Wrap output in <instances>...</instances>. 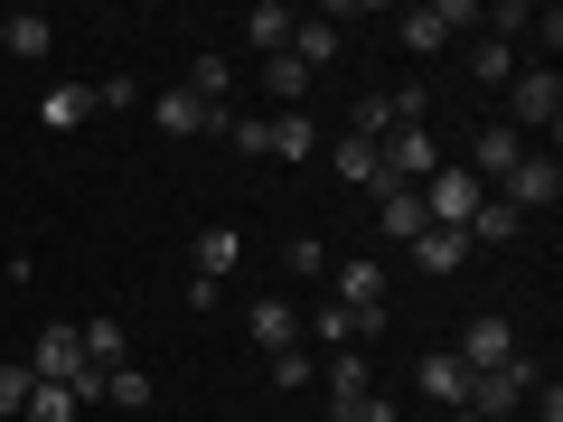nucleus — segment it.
Wrapping results in <instances>:
<instances>
[{
    "mask_svg": "<svg viewBox=\"0 0 563 422\" xmlns=\"http://www.w3.org/2000/svg\"><path fill=\"white\" fill-rule=\"evenodd\" d=\"M76 338H85V366H95V376L132 366V357H122V320H95V329H76Z\"/></svg>",
    "mask_w": 563,
    "mask_h": 422,
    "instance_id": "obj_23",
    "label": "nucleus"
},
{
    "mask_svg": "<svg viewBox=\"0 0 563 422\" xmlns=\"http://www.w3.org/2000/svg\"><path fill=\"white\" fill-rule=\"evenodd\" d=\"M470 235H479V244H517V235H526V216H517L507 198H479V216H470Z\"/></svg>",
    "mask_w": 563,
    "mask_h": 422,
    "instance_id": "obj_24",
    "label": "nucleus"
},
{
    "mask_svg": "<svg viewBox=\"0 0 563 422\" xmlns=\"http://www.w3.org/2000/svg\"><path fill=\"white\" fill-rule=\"evenodd\" d=\"M282 273H291V281H320V273H329L320 235H301V244H282Z\"/></svg>",
    "mask_w": 563,
    "mask_h": 422,
    "instance_id": "obj_31",
    "label": "nucleus"
},
{
    "mask_svg": "<svg viewBox=\"0 0 563 422\" xmlns=\"http://www.w3.org/2000/svg\"><path fill=\"white\" fill-rule=\"evenodd\" d=\"M536 422H563V395H554V385H544V403H536Z\"/></svg>",
    "mask_w": 563,
    "mask_h": 422,
    "instance_id": "obj_37",
    "label": "nucleus"
},
{
    "mask_svg": "<svg viewBox=\"0 0 563 422\" xmlns=\"http://www.w3.org/2000/svg\"><path fill=\"white\" fill-rule=\"evenodd\" d=\"M291 57H301L310 76H320V66L339 57V29H329V20H301V29H291Z\"/></svg>",
    "mask_w": 563,
    "mask_h": 422,
    "instance_id": "obj_25",
    "label": "nucleus"
},
{
    "mask_svg": "<svg viewBox=\"0 0 563 422\" xmlns=\"http://www.w3.org/2000/svg\"><path fill=\"white\" fill-rule=\"evenodd\" d=\"M122 103H141V85H132V76H113V85H95V113H122Z\"/></svg>",
    "mask_w": 563,
    "mask_h": 422,
    "instance_id": "obj_35",
    "label": "nucleus"
},
{
    "mask_svg": "<svg viewBox=\"0 0 563 422\" xmlns=\"http://www.w3.org/2000/svg\"><path fill=\"white\" fill-rule=\"evenodd\" d=\"M29 385H38V376H29L20 357H0V413H29Z\"/></svg>",
    "mask_w": 563,
    "mask_h": 422,
    "instance_id": "obj_33",
    "label": "nucleus"
},
{
    "mask_svg": "<svg viewBox=\"0 0 563 422\" xmlns=\"http://www.w3.org/2000/svg\"><path fill=\"white\" fill-rule=\"evenodd\" d=\"M517 403H536V366H526V357H507V366H488V376H470V403H461V413L507 422Z\"/></svg>",
    "mask_w": 563,
    "mask_h": 422,
    "instance_id": "obj_3",
    "label": "nucleus"
},
{
    "mask_svg": "<svg viewBox=\"0 0 563 422\" xmlns=\"http://www.w3.org/2000/svg\"><path fill=\"white\" fill-rule=\"evenodd\" d=\"M339 422H404L395 403H376V395H357V403H339Z\"/></svg>",
    "mask_w": 563,
    "mask_h": 422,
    "instance_id": "obj_36",
    "label": "nucleus"
},
{
    "mask_svg": "<svg viewBox=\"0 0 563 422\" xmlns=\"http://www.w3.org/2000/svg\"><path fill=\"white\" fill-rule=\"evenodd\" d=\"M291 29H301V10H282V0H254V10H244V47H254V57H282Z\"/></svg>",
    "mask_w": 563,
    "mask_h": 422,
    "instance_id": "obj_12",
    "label": "nucleus"
},
{
    "mask_svg": "<svg viewBox=\"0 0 563 422\" xmlns=\"http://www.w3.org/2000/svg\"><path fill=\"white\" fill-rule=\"evenodd\" d=\"M470 76H479V85H517V47H507V38H479V47H470Z\"/></svg>",
    "mask_w": 563,
    "mask_h": 422,
    "instance_id": "obj_28",
    "label": "nucleus"
},
{
    "mask_svg": "<svg viewBox=\"0 0 563 422\" xmlns=\"http://www.w3.org/2000/svg\"><path fill=\"white\" fill-rule=\"evenodd\" d=\"M188 95L225 113V95H235V66H225V57H198V66H188Z\"/></svg>",
    "mask_w": 563,
    "mask_h": 422,
    "instance_id": "obj_29",
    "label": "nucleus"
},
{
    "mask_svg": "<svg viewBox=\"0 0 563 422\" xmlns=\"http://www.w3.org/2000/svg\"><path fill=\"white\" fill-rule=\"evenodd\" d=\"M301 329H320V347H329V357H339V347H357V320H347V310H339V301H329V310H320V320H301Z\"/></svg>",
    "mask_w": 563,
    "mask_h": 422,
    "instance_id": "obj_32",
    "label": "nucleus"
},
{
    "mask_svg": "<svg viewBox=\"0 0 563 422\" xmlns=\"http://www.w3.org/2000/svg\"><path fill=\"white\" fill-rule=\"evenodd\" d=\"M376 169H385V188H413V179L442 169V141L422 132V122H413V132H385V141H376Z\"/></svg>",
    "mask_w": 563,
    "mask_h": 422,
    "instance_id": "obj_5",
    "label": "nucleus"
},
{
    "mask_svg": "<svg viewBox=\"0 0 563 422\" xmlns=\"http://www.w3.org/2000/svg\"><path fill=\"white\" fill-rule=\"evenodd\" d=\"M29 376H38V385H76L85 376V338H76V320H57V329H38V347H29Z\"/></svg>",
    "mask_w": 563,
    "mask_h": 422,
    "instance_id": "obj_7",
    "label": "nucleus"
},
{
    "mask_svg": "<svg viewBox=\"0 0 563 422\" xmlns=\"http://www.w3.org/2000/svg\"><path fill=\"white\" fill-rule=\"evenodd\" d=\"M235 422H244V413H235Z\"/></svg>",
    "mask_w": 563,
    "mask_h": 422,
    "instance_id": "obj_39",
    "label": "nucleus"
},
{
    "mask_svg": "<svg viewBox=\"0 0 563 422\" xmlns=\"http://www.w3.org/2000/svg\"><path fill=\"white\" fill-rule=\"evenodd\" d=\"M263 85L282 95V113H301V95H310V66L291 57V47H282V57H263Z\"/></svg>",
    "mask_w": 563,
    "mask_h": 422,
    "instance_id": "obj_22",
    "label": "nucleus"
},
{
    "mask_svg": "<svg viewBox=\"0 0 563 422\" xmlns=\"http://www.w3.org/2000/svg\"><path fill=\"white\" fill-rule=\"evenodd\" d=\"M376 225H385V244H413L432 216H422V198H413V188H376Z\"/></svg>",
    "mask_w": 563,
    "mask_h": 422,
    "instance_id": "obj_18",
    "label": "nucleus"
},
{
    "mask_svg": "<svg viewBox=\"0 0 563 422\" xmlns=\"http://www.w3.org/2000/svg\"><path fill=\"white\" fill-rule=\"evenodd\" d=\"M451 29H479V10H470V0H422V10H404V20H395V38L413 47V57H432Z\"/></svg>",
    "mask_w": 563,
    "mask_h": 422,
    "instance_id": "obj_6",
    "label": "nucleus"
},
{
    "mask_svg": "<svg viewBox=\"0 0 563 422\" xmlns=\"http://www.w3.org/2000/svg\"><path fill=\"white\" fill-rule=\"evenodd\" d=\"M339 310L357 320V338H376V329H395V310H385V263H339Z\"/></svg>",
    "mask_w": 563,
    "mask_h": 422,
    "instance_id": "obj_2",
    "label": "nucleus"
},
{
    "mask_svg": "<svg viewBox=\"0 0 563 422\" xmlns=\"http://www.w3.org/2000/svg\"><path fill=\"white\" fill-rule=\"evenodd\" d=\"M0 47H10V57H20V66H38L47 47H57V29H47L38 10H0Z\"/></svg>",
    "mask_w": 563,
    "mask_h": 422,
    "instance_id": "obj_16",
    "label": "nucleus"
},
{
    "mask_svg": "<svg viewBox=\"0 0 563 422\" xmlns=\"http://www.w3.org/2000/svg\"><path fill=\"white\" fill-rule=\"evenodd\" d=\"M244 338H254L263 357H282V347H301V310H291V301H254V310H244Z\"/></svg>",
    "mask_w": 563,
    "mask_h": 422,
    "instance_id": "obj_11",
    "label": "nucleus"
},
{
    "mask_svg": "<svg viewBox=\"0 0 563 422\" xmlns=\"http://www.w3.org/2000/svg\"><path fill=\"white\" fill-rule=\"evenodd\" d=\"M451 357H461L470 376H488V366H507V357H517V329H507V320H470Z\"/></svg>",
    "mask_w": 563,
    "mask_h": 422,
    "instance_id": "obj_10",
    "label": "nucleus"
},
{
    "mask_svg": "<svg viewBox=\"0 0 563 422\" xmlns=\"http://www.w3.org/2000/svg\"><path fill=\"white\" fill-rule=\"evenodd\" d=\"M329 169H339L347 188H385V169H376V141H357V132H339V151H329Z\"/></svg>",
    "mask_w": 563,
    "mask_h": 422,
    "instance_id": "obj_21",
    "label": "nucleus"
},
{
    "mask_svg": "<svg viewBox=\"0 0 563 422\" xmlns=\"http://www.w3.org/2000/svg\"><path fill=\"white\" fill-rule=\"evenodd\" d=\"M310 376H320V357H310V347H282V357H273V385H310Z\"/></svg>",
    "mask_w": 563,
    "mask_h": 422,
    "instance_id": "obj_34",
    "label": "nucleus"
},
{
    "mask_svg": "<svg viewBox=\"0 0 563 422\" xmlns=\"http://www.w3.org/2000/svg\"><path fill=\"white\" fill-rule=\"evenodd\" d=\"M151 122H161L169 141H188V132H225V122H235V113H217V103H198V95H188V85H169V95L151 103Z\"/></svg>",
    "mask_w": 563,
    "mask_h": 422,
    "instance_id": "obj_9",
    "label": "nucleus"
},
{
    "mask_svg": "<svg viewBox=\"0 0 563 422\" xmlns=\"http://www.w3.org/2000/svg\"><path fill=\"white\" fill-rule=\"evenodd\" d=\"M404 254H413L422 273H461V263H470V235H451V225H422V235L404 244Z\"/></svg>",
    "mask_w": 563,
    "mask_h": 422,
    "instance_id": "obj_19",
    "label": "nucleus"
},
{
    "mask_svg": "<svg viewBox=\"0 0 563 422\" xmlns=\"http://www.w3.org/2000/svg\"><path fill=\"white\" fill-rule=\"evenodd\" d=\"M357 395H376V385H366V357L339 347V357H329V403H357Z\"/></svg>",
    "mask_w": 563,
    "mask_h": 422,
    "instance_id": "obj_26",
    "label": "nucleus"
},
{
    "mask_svg": "<svg viewBox=\"0 0 563 422\" xmlns=\"http://www.w3.org/2000/svg\"><path fill=\"white\" fill-rule=\"evenodd\" d=\"M554 122H563V76L554 66H517V85H507V132H544L554 141Z\"/></svg>",
    "mask_w": 563,
    "mask_h": 422,
    "instance_id": "obj_1",
    "label": "nucleus"
},
{
    "mask_svg": "<svg viewBox=\"0 0 563 422\" xmlns=\"http://www.w3.org/2000/svg\"><path fill=\"white\" fill-rule=\"evenodd\" d=\"M85 403H76V385H29V413L20 422H76Z\"/></svg>",
    "mask_w": 563,
    "mask_h": 422,
    "instance_id": "obj_27",
    "label": "nucleus"
},
{
    "mask_svg": "<svg viewBox=\"0 0 563 422\" xmlns=\"http://www.w3.org/2000/svg\"><path fill=\"white\" fill-rule=\"evenodd\" d=\"M413 385H422V395H432V403H451V413H461V403H470V366L451 357V347H432V357L413 366Z\"/></svg>",
    "mask_w": 563,
    "mask_h": 422,
    "instance_id": "obj_14",
    "label": "nucleus"
},
{
    "mask_svg": "<svg viewBox=\"0 0 563 422\" xmlns=\"http://www.w3.org/2000/svg\"><path fill=\"white\" fill-rule=\"evenodd\" d=\"M310 151H320L310 113H263V160H310Z\"/></svg>",
    "mask_w": 563,
    "mask_h": 422,
    "instance_id": "obj_15",
    "label": "nucleus"
},
{
    "mask_svg": "<svg viewBox=\"0 0 563 422\" xmlns=\"http://www.w3.org/2000/svg\"><path fill=\"white\" fill-rule=\"evenodd\" d=\"M517 160H526V141L507 132V122H488V132L470 141V160H461V169H470V179H507V169H517Z\"/></svg>",
    "mask_w": 563,
    "mask_h": 422,
    "instance_id": "obj_13",
    "label": "nucleus"
},
{
    "mask_svg": "<svg viewBox=\"0 0 563 422\" xmlns=\"http://www.w3.org/2000/svg\"><path fill=\"white\" fill-rule=\"evenodd\" d=\"M442 422H479V413H442Z\"/></svg>",
    "mask_w": 563,
    "mask_h": 422,
    "instance_id": "obj_38",
    "label": "nucleus"
},
{
    "mask_svg": "<svg viewBox=\"0 0 563 422\" xmlns=\"http://www.w3.org/2000/svg\"><path fill=\"white\" fill-rule=\"evenodd\" d=\"M413 198H422V216H432V225H451V235H470V216H479V198H488V188L470 179V169H432V179H422Z\"/></svg>",
    "mask_w": 563,
    "mask_h": 422,
    "instance_id": "obj_4",
    "label": "nucleus"
},
{
    "mask_svg": "<svg viewBox=\"0 0 563 422\" xmlns=\"http://www.w3.org/2000/svg\"><path fill=\"white\" fill-rule=\"evenodd\" d=\"M103 403H122V413H141V403H151V376H141V366H113V376H103Z\"/></svg>",
    "mask_w": 563,
    "mask_h": 422,
    "instance_id": "obj_30",
    "label": "nucleus"
},
{
    "mask_svg": "<svg viewBox=\"0 0 563 422\" xmlns=\"http://www.w3.org/2000/svg\"><path fill=\"white\" fill-rule=\"evenodd\" d=\"M188 263H198V281H225L244 263V235H235V225H207V235L188 244Z\"/></svg>",
    "mask_w": 563,
    "mask_h": 422,
    "instance_id": "obj_17",
    "label": "nucleus"
},
{
    "mask_svg": "<svg viewBox=\"0 0 563 422\" xmlns=\"http://www.w3.org/2000/svg\"><path fill=\"white\" fill-rule=\"evenodd\" d=\"M507 207H517V216H536V207H554L563 198V169H554V151H526L517 169H507V188H498Z\"/></svg>",
    "mask_w": 563,
    "mask_h": 422,
    "instance_id": "obj_8",
    "label": "nucleus"
},
{
    "mask_svg": "<svg viewBox=\"0 0 563 422\" xmlns=\"http://www.w3.org/2000/svg\"><path fill=\"white\" fill-rule=\"evenodd\" d=\"M85 113H95V85H47V95H38V122H47V132H76Z\"/></svg>",
    "mask_w": 563,
    "mask_h": 422,
    "instance_id": "obj_20",
    "label": "nucleus"
}]
</instances>
